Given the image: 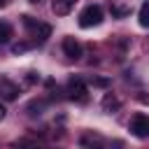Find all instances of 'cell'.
<instances>
[{"label": "cell", "mask_w": 149, "mask_h": 149, "mask_svg": "<svg viewBox=\"0 0 149 149\" xmlns=\"http://www.w3.org/2000/svg\"><path fill=\"white\" fill-rule=\"evenodd\" d=\"M81 147H86V149H102V137L100 135H95V133H86V135H81Z\"/></svg>", "instance_id": "7"}, {"label": "cell", "mask_w": 149, "mask_h": 149, "mask_svg": "<svg viewBox=\"0 0 149 149\" xmlns=\"http://www.w3.org/2000/svg\"><path fill=\"white\" fill-rule=\"evenodd\" d=\"M137 19H140V26H142V28H149V2H144V5L140 7Z\"/></svg>", "instance_id": "12"}, {"label": "cell", "mask_w": 149, "mask_h": 149, "mask_svg": "<svg viewBox=\"0 0 149 149\" xmlns=\"http://www.w3.org/2000/svg\"><path fill=\"white\" fill-rule=\"evenodd\" d=\"M37 79H40V77H37V72H28V77H26L23 81H26V84H35Z\"/></svg>", "instance_id": "17"}, {"label": "cell", "mask_w": 149, "mask_h": 149, "mask_svg": "<svg viewBox=\"0 0 149 149\" xmlns=\"http://www.w3.org/2000/svg\"><path fill=\"white\" fill-rule=\"evenodd\" d=\"M33 33H35V40H37V42H47L49 35H51V26H49V23H37V26L33 28Z\"/></svg>", "instance_id": "8"}, {"label": "cell", "mask_w": 149, "mask_h": 149, "mask_svg": "<svg viewBox=\"0 0 149 149\" xmlns=\"http://www.w3.org/2000/svg\"><path fill=\"white\" fill-rule=\"evenodd\" d=\"M5 114H7V109H5V105H0V121L5 119Z\"/></svg>", "instance_id": "19"}, {"label": "cell", "mask_w": 149, "mask_h": 149, "mask_svg": "<svg viewBox=\"0 0 149 149\" xmlns=\"http://www.w3.org/2000/svg\"><path fill=\"white\" fill-rule=\"evenodd\" d=\"M19 86L12 81V79H7V77H0V98L2 100H7V102H12V100H16L19 98Z\"/></svg>", "instance_id": "4"}, {"label": "cell", "mask_w": 149, "mask_h": 149, "mask_svg": "<svg viewBox=\"0 0 149 149\" xmlns=\"http://www.w3.org/2000/svg\"><path fill=\"white\" fill-rule=\"evenodd\" d=\"M130 133L135 137H149V116L147 114H135L130 119Z\"/></svg>", "instance_id": "3"}, {"label": "cell", "mask_w": 149, "mask_h": 149, "mask_svg": "<svg viewBox=\"0 0 149 149\" xmlns=\"http://www.w3.org/2000/svg\"><path fill=\"white\" fill-rule=\"evenodd\" d=\"M119 107H121V102H119V98H116V95L107 93V95L102 98V109H107V112H114V109H119Z\"/></svg>", "instance_id": "9"}, {"label": "cell", "mask_w": 149, "mask_h": 149, "mask_svg": "<svg viewBox=\"0 0 149 149\" xmlns=\"http://www.w3.org/2000/svg\"><path fill=\"white\" fill-rule=\"evenodd\" d=\"M63 54H65L70 61H79V58H81V44H79L74 37H65V40H63Z\"/></svg>", "instance_id": "5"}, {"label": "cell", "mask_w": 149, "mask_h": 149, "mask_svg": "<svg viewBox=\"0 0 149 149\" xmlns=\"http://www.w3.org/2000/svg\"><path fill=\"white\" fill-rule=\"evenodd\" d=\"M77 5V0H54V5H51V12L56 14V16H68L70 12H72V7Z\"/></svg>", "instance_id": "6"}, {"label": "cell", "mask_w": 149, "mask_h": 149, "mask_svg": "<svg viewBox=\"0 0 149 149\" xmlns=\"http://www.w3.org/2000/svg\"><path fill=\"white\" fill-rule=\"evenodd\" d=\"M2 7H7V0H0V9H2Z\"/></svg>", "instance_id": "20"}, {"label": "cell", "mask_w": 149, "mask_h": 149, "mask_svg": "<svg viewBox=\"0 0 149 149\" xmlns=\"http://www.w3.org/2000/svg\"><path fill=\"white\" fill-rule=\"evenodd\" d=\"M68 98L77 100V102H86L88 100V88L81 79H70L68 81Z\"/></svg>", "instance_id": "2"}, {"label": "cell", "mask_w": 149, "mask_h": 149, "mask_svg": "<svg viewBox=\"0 0 149 149\" xmlns=\"http://www.w3.org/2000/svg\"><path fill=\"white\" fill-rule=\"evenodd\" d=\"M21 19H23V23H26L28 28H35V26H37V23L33 21V16H28V14H26V16H21Z\"/></svg>", "instance_id": "18"}, {"label": "cell", "mask_w": 149, "mask_h": 149, "mask_svg": "<svg viewBox=\"0 0 149 149\" xmlns=\"http://www.w3.org/2000/svg\"><path fill=\"white\" fill-rule=\"evenodd\" d=\"M28 49H30V44H28V42H19V44H14V47H12V54H14V56H19V54H23V51H28Z\"/></svg>", "instance_id": "14"}, {"label": "cell", "mask_w": 149, "mask_h": 149, "mask_svg": "<svg viewBox=\"0 0 149 149\" xmlns=\"http://www.w3.org/2000/svg\"><path fill=\"white\" fill-rule=\"evenodd\" d=\"M128 12H130L128 7H119V5H112V14H114V16H126Z\"/></svg>", "instance_id": "15"}, {"label": "cell", "mask_w": 149, "mask_h": 149, "mask_svg": "<svg viewBox=\"0 0 149 149\" xmlns=\"http://www.w3.org/2000/svg\"><path fill=\"white\" fill-rule=\"evenodd\" d=\"M28 2H33V5H37V2H40V0H28Z\"/></svg>", "instance_id": "21"}, {"label": "cell", "mask_w": 149, "mask_h": 149, "mask_svg": "<svg viewBox=\"0 0 149 149\" xmlns=\"http://www.w3.org/2000/svg\"><path fill=\"white\" fill-rule=\"evenodd\" d=\"M93 86H100V88H105V86H109V79H102V77H95V79H93Z\"/></svg>", "instance_id": "16"}, {"label": "cell", "mask_w": 149, "mask_h": 149, "mask_svg": "<svg viewBox=\"0 0 149 149\" xmlns=\"http://www.w3.org/2000/svg\"><path fill=\"white\" fill-rule=\"evenodd\" d=\"M47 107V100H30L28 102V114H33V116H37V114H42V109Z\"/></svg>", "instance_id": "11"}, {"label": "cell", "mask_w": 149, "mask_h": 149, "mask_svg": "<svg viewBox=\"0 0 149 149\" xmlns=\"http://www.w3.org/2000/svg\"><path fill=\"white\" fill-rule=\"evenodd\" d=\"M102 23V9L98 5H88L81 9L79 14V26L81 28H93V26H100Z\"/></svg>", "instance_id": "1"}, {"label": "cell", "mask_w": 149, "mask_h": 149, "mask_svg": "<svg viewBox=\"0 0 149 149\" xmlns=\"http://www.w3.org/2000/svg\"><path fill=\"white\" fill-rule=\"evenodd\" d=\"M12 35H14L12 26H9L7 21H0V44H7V42L12 40Z\"/></svg>", "instance_id": "10"}, {"label": "cell", "mask_w": 149, "mask_h": 149, "mask_svg": "<svg viewBox=\"0 0 149 149\" xmlns=\"http://www.w3.org/2000/svg\"><path fill=\"white\" fill-rule=\"evenodd\" d=\"M14 149H40L33 140H19V142H14Z\"/></svg>", "instance_id": "13"}]
</instances>
